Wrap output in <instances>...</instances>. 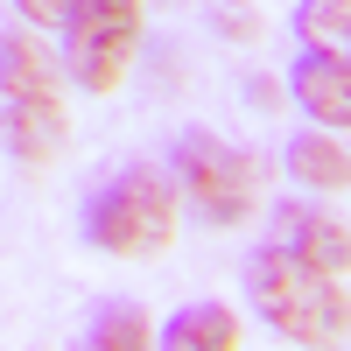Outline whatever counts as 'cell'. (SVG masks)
<instances>
[{"label":"cell","mask_w":351,"mask_h":351,"mask_svg":"<svg viewBox=\"0 0 351 351\" xmlns=\"http://www.w3.org/2000/svg\"><path fill=\"white\" fill-rule=\"evenodd\" d=\"M84 344L92 351H148L155 344V316L141 302H99L92 324H84Z\"/></svg>","instance_id":"obj_10"},{"label":"cell","mask_w":351,"mask_h":351,"mask_svg":"<svg viewBox=\"0 0 351 351\" xmlns=\"http://www.w3.org/2000/svg\"><path fill=\"white\" fill-rule=\"evenodd\" d=\"M288 106H302L316 127L351 134V56L330 49H302L295 71H288Z\"/></svg>","instance_id":"obj_7"},{"label":"cell","mask_w":351,"mask_h":351,"mask_svg":"<svg viewBox=\"0 0 351 351\" xmlns=\"http://www.w3.org/2000/svg\"><path fill=\"white\" fill-rule=\"evenodd\" d=\"M239 281H246L253 316L281 344H309L316 351V344H344L351 337V295H344V281L324 274V267H309V260H295V253H281L274 239L246 253Z\"/></svg>","instance_id":"obj_1"},{"label":"cell","mask_w":351,"mask_h":351,"mask_svg":"<svg viewBox=\"0 0 351 351\" xmlns=\"http://www.w3.org/2000/svg\"><path fill=\"white\" fill-rule=\"evenodd\" d=\"M169 176H176V197L211 232H232V225L260 218V162L211 127H183L169 141Z\"/></svg>","instance_id":"obj_4"},{"label":"cell","mask_w":351,"mask_h":351,"mask_svg":"<svg viewBox=\"0 0 351 351\" xmlns=\"http://www.w3.org/2000/svg\"><path fill=\"white\" fill-rule=\"evenodd\" d=\"M176 211H183L176 176L155 162H127L84 197V239L112 260H162L176 246Z\"/></svg>","instance_id":"obj_2"},{"label":"cell","mask_w":351,"mask_h":351,"mask_svg":"<svg viewBox=\"0 0 351 351\" xmlns=\"http://www.w3.org/2000/svg\"><path fill=\"white\" fill-rule=\"evenodd\" d=\"M295 43L351 56V0H302V8H295Z\"/></svg>","instance_id":"obj_11"},{"label":"cell","mask_w":351,"mask_h":351,"mask_svg":"<svg viewBox=\"0 0 351 351\" xmlns=\"http://www.w3.org/2000/svg\"><path fill=\"white\" fill-rule=\"evenodd\" d=\"M14 8H21V21H28V28H56L71 0H14Z\"/></svg>","instance_id":"obj_14"},{"label":"cell","mask_w":351,"mask_h":351,"mask_svg":"<svg viewBox=\"0 0 351 351\" xmlns=\"http://www.w3.org/2000/svg\"><path fill=\"white\" fill-rule=\"evenodd\" d=\"M267 239L281 253H295L309 260V267H324V274H351V225L337 211H324V204H309V197H281L274 211H267Z\"/></svg>","instance_id":"obj_6"},{"label":"cell","mask_w":351,"mask_h":351,"mask_svg":"<svg viewBox=\"0 0 351 351\" xmlns=\"http://www.w3.org/2000/svg\"><path fill=\"white\" fill-rule=\"evenodd\" d=\"M0 141L14 148L21 169H43L64 155L71 112H64V77L36 36H0Z\"/></svg>","instance_id":"obj_3"},{"label":"cell","mask_w":351,"mask_h":351,"mask_svg":"<svg viewBox=\"0 0 351 351\" xmlns=\"http://www.w3.org/2000/svg\"><path fill=\"white\" fill-rule=\"evenodd\" d=\"M281 169L295 176V183H309V190H351V148H344V134H330V127L295 134L281 148Z\"/></svg>","instance_id":"obj_8"},{"label":"cell","mask_w":351,"mask_h":351,"mask_svg":"<svg viewBox=\"0 0 351 351\" xmlns=\"http://www.w3.org/2000/svg\"><path fill=\"white\" fill-rule=\"evenodd\" d=\"M56 28H64L71 84L92 99H112L141 56V0H71Z\"/></svg>","instance_id":"obj_5"},{"label":"cell","mask_w":351,"mask_h":351,"mask_svg":"<svg viewBox=\"0 0 351 351\" xmlns=\"http://www.w3.org/2000/svg\"><path fill=\"white\" fill-rule=\"evenodd\" d=\"M211 28L232 43H260V14H253V0H211Z\"/></svg>","instance_id":"obj_12"},{"label":"cell","mask_w":351,"mask_h":351,"mask_svg":"<svg viewBox=\"0 0 351 351\" xmlns=\"http://www.w3.org/2000/svg\"><path fill=\"white\" fill-rule=\"evenodd\" d=\"M281 92H288L281 77H246V106H253V112H281V106H288Z\"/></svg>","instance_id":"obj_13"},{"label":"cell","mask_w":351,"mask_h":351,"mask_svg":"<svg viewBox=\"0 0 351 351\" xmlns=\"http://www.w3.org/2000/svg\"><path fill=\"white\" fill-rule=\"evenodd\" d=\"M239 337H246V324L225 302H183L155 330V344H169V351H239Z\"/></svg>","instance_id":"obj_9"}]
</instances>
